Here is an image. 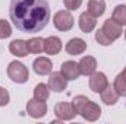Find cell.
I'll use <instances>...</instances> for the list:
<instances>
[{"mask_svg":"<svg viewBox=\"0 0 126 124\" xmlns=\"http://www.w3.org/2000/svg\"><path fill=\"white\" fill-rule=\"evenodd\" d=\"M9 16L18 31L35 34L47 26L50 4L47 0H12Z\"/></svg>","mask_w":126,"mask_h":124,"instance_id":"cell-1","label":"cell"},{"mask_svg":"<svg viewBox=\"0 0 126 124\" xmlns=\"http://www.w3.org/2000/svg\"><path fill=\"white\" fill-rule=\"evenodd\" d=\"M122 74H123V77H125V79H126V67H125V69H123V72H122Z\"/></svg>","mask_w":126,"mask_h":124,"instance_id":"cell-28","label":"cell"},{"mask_svg":"<svg viewBox=\"0 0 126 124\" xmlns=\"http://www.w3.org/2000/svg\"><path fill=\"white\" fill-rule=\"evenodd\" d=\"M27 47H28V51L31 54H41L44 51V38L34 37L27 41Z\"/></svg>","mask_w":126,"mask_h":124,"instance_id":"cell-19","label":"cell"},{"mask_svg":"<svg viewBox=\"0 0 126 124\" xmlns=\"http://www.w3.org/2000/svg\"><path fill=\"white\" fill-rule=\"evenodd\" d=\"M79 64V70H81V74L84 76H91L97 70V60H95L93 56H85L81 59Z\"/></svg>","mask_w":126,"mask_h":124,"instance_id":"cell-14","label":"cell"},{"mask_svg":"<svg viewBox=\"0 0 126 124\" xmlns=\"http://www.w3.org/2000/svg\"><path fill=\"white\" fill-rule=\"evenodd\" d=\"M62 39L56 35H51V37H47L44 38V51L48 54V56H56L60 53L62 50Z\"/></svg>","mask_w":126,"mask_h":124,"instance_id":"cell-12","label":"cell"},{"mask_svg":"<svg viewBox=\"0 0 126 124\" xmlns=\"http://www.w3.org/2000/svg\"><path fill=\"white\" fill-rule=\"evenodd\" d=\"M82 118L87 121H97L101 117V107L98 104H95L93 101H88V104L85 105V108L81 112Z\"/></svg>","mask_w":126,"mask_h":124,"instance_id":"cell-9","label":"cell"},{"mask_svg":"<svg viewBox=\"0 0 126 124\" xmlns=\"http://www.w3.org/2000/svg\"><path fill=\"white\" fill-rule=\"evenodd\" d=\"M95 25H97V18L95 16H93L90 12L81 13V16H79V28H81L82 32L90 34L91 31L95 29Z\"/></svg>","mask_w":126,"mask_h":124,"instance_id":"cell-13","label":"cell"},{"mask_svg":"<svg viewBox=\"0 0 126 124\" xmlns=\"http://www.w3.org/2000/svg\"><path fill=\"white\" fill-rule=\"evenodd\" d=\"M60 73L67 79V80H76L81 76V70H79V64L75 62H64L60 67Z\"/></svg>","mask_w":126,"mask_h":124,"instance_id":"cell-10","label":"cell"},{"mask_svg":"<svg viewBox=\"0 0 126 124\" xmlns=\"http://www.w3.org/2000/svg\"><path fill=\"white\" fill-rule=\"evenodd\" d=\"M88 101H90V99H88L85 95H76V96L72 99V105H73L75 112L81 115V112H82V110L85 108V105L88 104Z\"/></svg>","mask_w":126,"mask_h":124,"instance_id":"cell-22","label":"cell"},{"mask_svg":"<svg viewBox=\"0 0 126 124\" xmlns=\"http://www.w3.org/2000/svg\"><path fill=\"white\" fill-rule=\"evenodd\" d=\"M10 101V95L7 92V89L0 88V107H6Z\"/></svg>","mask_w":126,"mask_h":124,"instance_id":"cell-27","label":"cell"},{"mask_svg":"<svg viewBox=\"0 0 126 124\" xmlns=\"http://www.w3.org/2000/svg\"><path fill=\"white\" fill-rule=\"evenodd\" d=\"M109 85V79L106 76V73L103 72H97L90 76V89L95 93H100L103 89H106V86Z\"/></svg>","mask_w":126,"mask_h":124,"instance_id":"cell-6","label":"cell"},{"mask_svg":"<svg viewBox=\"0 0 126 124\" xmlns=\"http://www.w3.org/2000/svg\"><path fill=\"white\" fill-rule=\"evenodd\" d=\"M87 12H90L95 18L101 16L106 12V1L104 0H88V3H87Z\"/></svg>","mask_w":126,"mask_h":124,"instance_id":"cell-18","label":"cell"},{"mask_svg":"<svg viewBox=\"0 0 126 124\" xmlns=\"http://www.w3.org/2000/svg\"><path fill=\"white\" fill-rule=\"evenodd\" d=\"M64 1V6H66V9L67 10H76V9H79L81 7V4H82V0H63Z\"/></svg>","mask_w":126,"mask_h":124,"instance_id":"cell-26","label":"cell"},{"mask_svg":"<svg viewBox=\"0 0 126 124\" xmlns=\"http://www.w3.org/2000/svg\"><path fill=\"white\" fill-rule=\"evenodd\" d=\"M113 88L116 89V92L119 93V96H126V79L123 77L122 73H119L114 79Z\"/></svg>","mask_w":126,"mask_h":124,"instance_id":"cell-23","label":"cell"},{"mask_svg":"<svg viewBox=\"0 0 126 124\" xmlns=\"http://www.w3.org/2000/svg\"><path fill=\"white\" fill-rule=\"evenodd\" d=\"M100 95H101V101L106 105H114L119 101V93L116 92V89L113 88V85H107L106 89H103L100 92Z\"/></svg>","mask_w":126,"mask_h":124,"instance_id":"cell-17","label":"cell"},{"mask_svg":"<svg viewBox=\"0 0 126 124\" xmlns=\"http://www.w3.org/2000/svg\"><path fill=\"white\" fill-rule=\"evenodd\" d=\"M9 51L15 56V57H27L28 56V47H27V41L24 39H13L9 44Z\"/></svg>","mask_w":126,"mask_h":124,"instance_id":"cell-15","label":"cell"},{"mask_svg":"<svg viewBox=\"0 0 126 124\" xmlns=\"http://www.w3.org/2000/svg\"><path fill=\"white\" fill-rule=\"evenodd\" d=\"M111 19L119 25H126V4H117L111 13Z\"/></svg>","mask_w":126,"mask_h":124,"instance_id":"cell-20","label":"cell"},{"mask_svg":"<svg viewBox=\"0 0 126 124\" xmlns=\"http://www.w3.org/2000/svg\"><path fill=\"white\" fill-rule=\"evenodd\" d=\"M32 69L37 74L46 76V74H50L53 72V63L47 57H37L32 63Z\"/></svg>","mask_w":126,"mask_h":124,"instance_id":"cell-8","label":"cell"},{"mask_svg":"<svg viewBox=\"0 0 126 124\" xmlns=\"http://www.w3.org/2000/svg\"><path fill=\"white\" fill-rule=\"evenodd\" d=\"M125 39H126V29H125Z\"/></svg>","mask_w":126,"mask_h":124,"instance_id":"cell-29","label":"cell"},{"mask_svg":"<svg viewBox=\"0 0 126 124\" xmlns=\"http://www.w3.org/2000/svg\"><path fill=\"white\" fill-rule=\"evenodd\" d=\"M27 112L32 118H43L47 114V104L46 101H38L35 98L27 102Z\"/></svg>","mask_w":126,"mask_h":124,"instance_id":"cell-4","label":"cell"},{"mask_svg":"<svg viewBox=\"0 0 126 124\" xmlns=\"http://www.w3.org/2000/svg\"><path fill=\"white\" fill-rule=\"evenodd\" d=\"M50 96V88L46 83H38L34 88V98L38 101H47Z\"/></svg>","mask_w":126,"mask_h":124,"instance_id":"cell-21","label":"cell"},{"mask_svg":"<svg viewBox=\"0 0 126 124\" xmlns=\"http://www.w3.org/2000/svg\"><path fill=\"white\" fill-rule=\"evenodd\" d=\"M95 39H97V42L100 44V45H104V47H107V45H111L114 41L106 34V32L103 31V28H100V29H97L95 32Z\"/></svg>","mask_w":126,"mask_h":124,"instance_id":"cell-24","label":"cell"},{"mask_svg":"<svg viewBox=\"0 0 126 124\" xmlns=\"http://www.w3.org/2000/svg\"><path fill=\"white\" fill-rule=\"evenodd\" d=\"M103 31L106 32L113 41L117 39L122 35V25H119L117 22H114L113 19H107L103 25Z\"/></svg>","mask_w":126,"mask_h":124,"instance_id":"cell-16","label":"cell"},{"mask_svg":"<svg viewBox=\"0 0 126 124\" xmlns=\"http://www.w3.org/2000/svg\"><path fill=\"white\" fill-rule=\"evenodd\" d=\"M64 50L69 56H79L87 50V42L81 38H72L64 45Z\"/></svg>","mask_w":126,"mask_h":124,"instance_id":"cell-11","label":"cell"},{"mask_svg":"<svg viewBox=\"0 0 126 124\" xmlns=\"http://www.w3.org/2000/svg\"><path fill=\"white\" fill-rule=\"evenodd\" d=\"M7 76L15 83H25L30 79V70H28V67L25 64L13 60L7 66Z\"/></svg>","mask_w":126,"mask_h":124,"instance_id":"cell-2","label":"cell"},{"mask_svg":"<svg viewBox=\"0 0 126 124\" xmlns=\"http://www.w3.org/2000/svg\"><path fill=\"white\" fill-rule=\"evenodd\" d=\"M53 24H54V26H56L57 31L67 32L73 28L75 21H73V16H72L70 10L66 9V10H59V12H56V15L53 16Z\"/></svg>","mask_w":126,"mask_h":124,"instance_id":"cell-3","label":"cell"},{"mask_svg":"<svg viewBox=\"0 0 126 124\" xmlns=\"http://www.w3.org/2000/svg\"><path fill=\"white\" fill-rule=\"evenodd\" d=\"M48 88L53 92H63L67 88V79L59 72H51L48 77Z\"/></svg>","mask_w":126,"mask_h":124,"instance_id":"cell-7","label":"cell"},{"mask_svg":"<svg viewBox=\"0 0 126 124\" xmlns=\"http://www.w3.org/2000/svg\"><path fill=\"white\" fill-rule=\"evenodd\" d=\"M54 115L57 118H60L62 121H70L75 118L76 112L73 110L72 102H59L54 107Z\"/></svg>","mask_w":126,"mask_h":124,"instance_id":"cell-5","label":"cell"},{"mask_svg":"<svg viewBox=\"0 0 126 124\" xmlns=\"http://www.w3.org/2000/svg\"><path fill=\"white\" fill-rule=\"evenodd\" d=\"M12 35V26L7 21L0 19V38H9Z\"/></svg>","mask_w":126,"mask_h":124,"instance_id":"cell-25","label":"cell"}]
</instances>
